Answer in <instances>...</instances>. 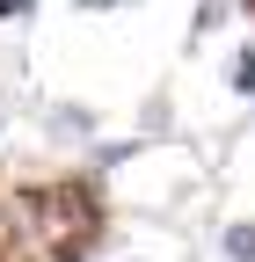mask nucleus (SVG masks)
Wrapping results in <instances>:
<instances>
[{
  "instance_id": "nucleus-2",
  "label": "nucleus",
  "mask_w": 255,
  "mask_h": 262,
  "mask_svg": "<svg viewBox=\"0 0 255 262\" xmlns=\"http://www.w3.org/2000/svg\"><path fill=\"white\" fill-rule=\"evenodd\" d=\"M88 8H95V0H88Z\"/></svg>"
},
{
  "instance_id": "nucleus-1",
  "label": "nucleus",
  "mask_w": 255,
  "mask_h": 262,
  "mask_svg": "<svg viewBox=\"0 0 255 262\" xmlns=\"http://www.w3.org/2000/svg\"><path fill=\"white\" fill-rule=\"evenodd\" d=\"M226 248H233V255H241V262H255V226H241V233H233V241H226Z\"/></svg>"
}]
</instances>
